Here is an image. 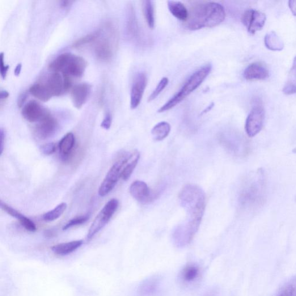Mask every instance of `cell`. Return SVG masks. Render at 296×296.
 Instances as JSON below:
<instances>
[{"label": "cell", "mask_w": 296, "mask_h": 296, "mask_svg": "<svg viewBox=\"0 0 296 296\" xmlns=\"http://www.w3.org/2000/svg\"><path fill=\"white\" fill-rule=\"evenodd\" d=\"M67 205L66 202H62L54 209L49 211V212L45 213L42 216V218L46 222H53L56 221L64 214Z\"/></svg>", "instance_id": "29"}, {"label": "cell", "mask_w": 296, "mask_h": 296, "mask_svg": "<svg viewBox=\"0 0 296 296\" xmlns=\"http://www.w3.org/2000/svg\"><path fill=\"white\" fill-rule=\"evenodd\" d=\"M242 21L248 32L251 35H255L264 26L266 16L261 11L249 9L244 12Z\"/></svg>", "instance_id": "9"}, {"label": "cell", "mask_w": 296, "mask_h": 296, "mask_svg": "<svg viewBox=\"0 0 296 296\" xmlns=\"http://www.w3.org/2000/svg\"><path fill=\"white\" fill-rule=\"evenodd\" d=\"M0 73H1L2 77L3 79L6 78V76L9 70V66H6L5 62H4V54L3 53H1V57H0Z\"/></svg>", "instance_id": "36"}, {"label": "cell", "mask_w": 296, "mask_h": 296, "mask_svg": "<svg viewBox=\"0 0 296 296\" xmlns=\"http://www.w3.org/2000/svg\"><path fill=\"white\" fill-rule=\"evenodd\" d=\"M147 83L146 75L141 72L135 76L130 94V107L132 109L137 108L140 104Z\"/></svg>", "instance_id": "10"}, {"label": "cell", "mask_w": 296, "mask_h": 296, "mask_svg": "<svg viewBox=\"0 0 296 296\" xmlns=\"http://www.w3.org/2000/svg\"><path fill=\"white\" fill-rule=\"evenodd\" d=\"M111 124L112 116L111 113L108 112L105 115L102 123H101V127L105 130H108L111 128Z\"/></svg>", "instance_id": "38"}, {"label": "cell", "mask_w": 296, "mask_h": 296, "mask_svg": "<svg viewBox=\"0 0 296 296\" xmlns=\"http://www.w3.org/2000/svg\"><path fill=\"white\" fill-rule=\"evenodd\" d=\"M169 82V80L167 77H164L161 79V81L158 83L157 86L155 88V90L152 94L150 95L149 99H148V101L151 102V101L154 100L155 99L157 98L159 95L161 94L165 88L168 85Z\"/></svg>", "instance_id": "32"}, {"label": "cell", "mask_w": 296, "mask_h": 296, "mask_svg": "<svg viewBox=\"0 0 296 296\" xmlns=\"http://www.w3.org/2000/svg\"><path fill=\"white\" fill-rule=\"evenodd\" d=\"M86 67L87 62L83 57L71 54L62 73L63 75L71 78H80L83 75Z\"/></svg>", "instance_id": "12"}, {"label": "cell", "mask_w": 296, "mask_h": 296, "mask_svg": "<svg viewBox=\"0 0 296 296\" xmlns=\"http://www.w3.org/2000/svg\"><path fill=\"white\" fill-rule=\"evenodd\" d=\"M269 77L267 67L259 62L249 65L244 72V77L248 81H260Z\"/></svg>", "instance_id": "16"}, {"label": "cell", "mask_w": 296, "mask_h": 296, "mask_svg": "<svg viewBox=\"0 0 296 296\" xmlns=\"http://www.w3.org/2000/svg\"><path fill=\"white\" fill-rule=\"evenodd\" d=\"M282 92L286 95L296 94V56L294 58L292 66L289 71L285 85L283 87Z\"/></svg>", "instance_id": "25"}, {"label": "cell", "mask_w": 296, "mask_h": 296, "mask_svg": "<svg viewBox=\"0 0 296 296\" xmlns=\"http://www.w3.org/2000/svg\"><path fill=\"white\" fill-rule=\"evenodd\" d=\"M130 154L124 155L109 169L99 189V194L101 197L107 196L115 188L117 182L121 177L123 169L128 162Z\"/></svg>", "instance_id": "7"}, {"label": "cell", "mask_w": 296, "mask_h": 296, "mask_svg": "<svg viewBox=\"0 0 296 296\" xmlns=\"http://www.w3.org/2000/svg\"><path fill=\"white\" fill-rule=\"evenodd\" d=\"M130 193L134 199L142 204L154 201L157 196V193L152 191L147 184L141 181H134L130 185Z\"/></svg>", "instance_id": "11"}, {"label": "cell", "mask_w": 296, "mask_h": 296, "mask_svg": "<svg viewBox=\"0 0 296 296\" xmlns=\"http://www.w3.org/2000/svg\"><path fill=\"white\" fill-rule=\"evenodd\" d=\"M211 70H212V66L211 64H207L194 72L188 78L187 82L185 83L180 91L177 92L170 100H168L166 104L163 105L158 110V112L162 113L168 111L187 98L204 81V80L211 73Z\"/></svg>", "instance_id": "5"}, {"label": "cell", "mask_w": 296, "mask_h": 296, "mask_svg": "<svg viewBox=\"0 0 296 296\" xmlns=\"http://www.w3.org/2000/svg\"><path fill=\"white\" fill-rule=\"evenodd\" d=\"M264 43L266 47L274 51L281 50L284 47V44L280 38L274 32H270L265 36Z\"/></svg>", "instance_id": "28"}, {"label": "cell", "mask_w": 296, "mask_h": 296, "mask_svg": "<svg viewBox=\"0 0 296 296\" xmlns=\"http://www.w3.org/2000/svg\"><path fill=\"white\" fill-rule=\"evenodd\" d=\"M63 81H64L65 91L67 92L72 87V83L73 82H72L71 78L69 77V76L63 75Z\"/></svg>", "instance_id": "39"}, {"label": "cell", "mask_w": 296, "mask_h": 296, "mask_svg": "<svg viewBox=\"0 0 296 296\" xmlns=\"http://www.w3.org/2000/svg\"><path fill=\"white\" fill-rule=\"evenodd\" d=\"M75 145V137L73 133H69L63 137L58 143V149L61 158L66 160L73 151Z\"/></svg>", "instance_id": "20"}, {"label": "cell", "mask_w": 296, "mask_h": 296, "mask_svg": "<svg viewBox=\"0 0 296 296\" xmlns=\"http://www.w3.org/2000/svg\"><path fill=\"white\" fill-rule=\"evenodd\" d=\"M143 14L148 27L154 29L155 25V16L154 2L150 0L142 2Z\"/></svg>", "instance_id": "27"}, {"label": "cell", "mask_w": 296, "mask_h": 296, "mask_svg": "<svg viewBox=\"0 0 296 296\" xmlns=\"http://www.w3.org/2000/svg\"><path fill=\"white\" fill-rule=\"evenodd\" d=\"M167 6L171 14L176 19L187 22L189 12L184 4L180 2L168 1Z\"/></svg>", "instance_id": "22"}, {"label": "cell", "mask_w": 296, "mask_h": 296, "mask_svg": "<svg viewBox=\"0 0 296 296\" xmlns=\"http://www.w3.org/2000/svg\"><path fill=\"white\" fill-rule=\"evenodd\" d=\"M95 52L97 58L108 61L115 54L119 43V33L115 24L107 22L99 29V36L96 41Z\"/></svg>", "instance_id": "4"}, {"label": "cell", "mask_w": 296, "mask_h": 296, "mask_svg": "<svg viewBox=\"0 0 296 296\" xmlns=\"http://www.w3.org/2000/svg\"><path fill=\"white\" fill-rule=\"evenodd\" d=\"M267 196V185L263 170L259 169L244 182L240 190L239 202L242 208L254 211L263 206Z\"/></svg>", "instance_id": "2"}, {"label": "cell", "mask_w": 296, "mask_h": 296, "mask_svg": "<svg viewBox=\"0 0 296 296\" xmlns=\"http://www.w3.org/2000/svg\"><path fill=\"white\" fill-rule=\"evenodd\" d=\"M73 3V2L70 1H63L61 2V6L63 8H67L70 7L71 6V4Z\"/></svg>", "instance_id": "44"}, {"label": "cell", "mask_w": 296, "mask_h": 296, "mask_svg": "<svg viewBox=\"0 0 296 296\" xmlns=\"http://www.w3.org/2000/svg\"><path fill=\"white\" fill-rule=\"evenodd\" d=\"M226 11L221 4L215 2H206L197 4L189 13L186 22L190 31H197L203 28L218 26L226 18Z\"/></svg>", "instance_id": "1"}, {"label": "cell", "mask_w": 296, "mask_h": 296, "mask_svg": "<svg viewBox=\"0 0 296 296\" xmlns=\"http://www.w3.org/2000/svg\"><path fill=\"white\" fill-rule=\"evenodd\" d=\"M83 242L82 240L73 241V242L58 244L51 248L52 251L57 255L65 256L77 250L81 247Z\"/></svg>", "instance_id": "21"}, {"label": "cell", "mask_w": 296, "mask_h": 296, "mask_svg": "<svg viewBox=\"0 0 296 296\" xmlns=\"http://www.w3.org/2000/svg\"><path fill=\"white\" fill-rule=\"evenodd\" d=\"M29 93L37 99L44 102L48 101L53 95L46 84L37 83L29 88Z\"/></svg>", "instance_id": "24"}, {"label": "cell", "mask_w": 296, "mask_h": 296, "mask_svg": "<svg viewBox=\"0 0 296 296\" xmlns=\"http://www.w3.org/2000/svg\"><path fill=\"white\" fill-rule=\"evenodd\" d=\"M179 198L189 216L187 222L200 227L205 209L204 192L196 185H187L182 189Z\"/></svg>", "instance_id": "3"}, {"label": "cell", "mask_w": 296, "mask_h": 296, "mask_svg": "<svg viewBox=\"0 0 296 296\" xmlns=\"http://www.w3.org/2000/svg\"><path fill=\"white\" fill-rule=\"evenodd\" d=\"M99 36V31L94 33L90 34L86 36L80 38L78 40L75 41L73 45V47L78 48L91 42L96 41Z\"/></svg>", "instance_id": "31"}, {"label": "cell", "mask_w": 296, "mask_h": 296, "mask_svg": "<svg viewBox=\"0 0 296 296\" xmlns=\"http://www.w3.org/2000/svg\"><path fill=\"white\" fill-rule=\"evenodd\" d=\"M57 146L54 142H49L45 143L41 147V151L42 154L45 155H51L56 151Z\"/></svg>", "instance_id": "34"}, {"label": "cell", "mask_w": 296, "mask_h": 296, "mask_svg": "<svg viewBox=\"0 0 296 296\" xmlns=\"http://www.w3.org/2000/svg\"><path fill=\"white\" fill-rule=\"evenodd\" d=\"M92 86L90 84L83 83L76 85L71 92L72 101L75 108H81L86 102L91 92Z\"/></svg>", "instance_id": "15"}, {"label": "cell", "mask_w": 296, "mask_h": 296, "mask_svg": "<svg viewBox=\"0 0 296 296\" xmlns=\"http://www.w3.org/2000/svg\"><path fill=\"white\" fill-rule=\"evenodd\" d=\"M289 7L293 15L296 16V1H289Z\"/></svg>", "instance_id": "43"}, {"label": "cell", "mask_w": 296, "mask_h": 296, "mask_svg": "<svg viewBox=\"0 0 296 296\" xmlns=\"http://www.w3.org/2000/svg\"><path fill=\"white\" fill-rule=\"evenodd\" d=\"M10 94L6 91H2L0 93V99H1V103H3V101H5L8 98Z\"/></svg>", "instance_id": "42"}, {"label": "cell", "mask_w": 296, "mask_h": 296, "mask_svg": "<svg viewBox=\"0 0 296 296\" xmlns=\"http://www.w3.org/2000/svg\"><path fill=\"white\" fill-rule=\"evenodd\" d=\"M45 84L53 96H59L65 92L63 77L58 73L50 74Z\"/></svg>", "instance_id": "19"}, {"label": "cell", "mask_w": 296, "mask_h": 296, "mask_svg": "<svg viewBox=\"0 0 296 296\" xmlns=\"http://www.w3.org/2000/svg\"><path fill=\"white\" fill-rule=\"evenodd\" d=\"M140 154L138 151H134L132 154H130L128 162L126 163L122 172L121 179L124 181H128L133 174L135 167H136Z\"/></svg>", "instance_id": "23"}, {"label": "cell", "mask_w": 296, "mask_h": 296, "mask_svg": "<svg viewBox=\"0 0 296 296\" xmlns=\"http://www.w3.org/2000/svg\"><path fill=\"white\" fill-rule=\"evenodd\" d=\"M265 117L263 105L256 104L251 110L245 122V129L249 137H253L259 134L263 128Z\"/></svg>", "instance_id": "8"}, {"label": "cell", "mask_w": 296, "mask_h": 296, "mask_svg": "<svg viewBox=\"0 0 296 296\" xmlns=\"http://www.w3.org/2000/svg\"><path fill=\"white\" fill-rule=\"evenodd\" d=\"M279 296H296L295 286L293 285L287 286Z\"/></svg>", "instance_id": "37"}, {"label": "cell", "mask_w": 296, "mask_h": 296, "mask_svg": "<svg viewBox=\"0 0 296 296\" xmlns=\"http://www.w3.org/2000/svg\"><path fill=\"white\" fill-rule=\"evenodd\" d=\"M22 115L25 120L31 123L39 122L47 112L36 101H31L24 105Z\"/></svg>", "instance_id": "14"}, {"label": "cell", "mask_w": 296, "mask_h": 296, "mask_svg": "<svg viewBox=\"0 0 296 296\" xmlns=\"http://www.w3.org/2000/svg\"><path fill=\"white\" fill-rule=\"evenodd\" d=\"M21 70H22V65L18 64L15 68L14 71L15 75L16 76H19L20 74Z\"/></svg>", "instance_id": "45"}, {"label": "cell", "mask_w": 296, "mask_h": 296, "mask_svg": "<svg viewBox=\"0 0 296 296\" xmlns=\"http://www.w3.org/2000/svg\"><path fill=\"white\" fill-rule=\"evenodd\" d=\"M5 132L3 128L1 129L0 130V137H1V143H0V154L2 155L3 150H4V141H5Z\"/></svg>", "instance_id": "40"}, {"label": "cell", "mask_w": 296, "mask_h": 296, "mask_svg": "<svg viewBox=\"0 0 296 296\" xmlns=\"http://www.w3.org/2000/svg\"><path fill=\"white\" fill-rule=\"evenodd\" d=\"M171 126L167 122H161L154 126L152 135L155 141H161L168 137L171 132Z\"/></svg>", "instance_id": "26"}, {"label": "cell", "mask_w": 296, "mask_h": 296, "mask_svg": "<svg viewBox=\"0 0 296 296\" xmlns=\"http://www.w3.org/2000/svg\"><path fill=\"white\" fill-rule=\"evenodd\" d=\"M119 206V201L112 198L108 201L92 223L87 235V241L90 242L95 236L106 226Z\"/></svg>", "instance_id": "6"}, {"label": "cell", "mask_w": 296, "mask_h": 296, "mask_svg": "<svg viewBox=\"0 0 296 296\" xmlns=\"http://www.w3.org/2000/svg\"><path fill=\"white\" fill-rule=\"evenodd\" d=\"M88 218L90 217H88V215H84L81 216V217L75 218L73 219H71L70 221L68 222V223H67L64 226V227H63V230H67L74 226L82 225V224H83L87 221Z\"/></svg>", "instance_id": "33"}, {"label": "cell", "mask_w": 296, "mask_h": 296, "mask_svg": "<svg viewBox=\"0 0 296 296\" xmlns=\"http://www.w3.org/2000/svg\"><path fill=\"white\" fill-rule=\"evenodd\" d=\"M27 97V93L24 92L23 94H21L18 98V106L20 108L22 107L26 101Z\"/></svg>", "instance_id": "41"}, {"label": "cell", "mask_w": 296, "mask_h": 296, "mask_svg": "<svg viewBox=\"0 0 296 296\" xmlns=\"http://www.w3.org/2000/svg\"><path fill=\"white\" fill-rule=\"evenodd\" d=\"M57 122L49 113H47L38 122L35 133L38 138L46 139L53 136L57 128Z\"/></svg>", "instance_id": "13"}, {"label": "cell", "mask_w": 296, "mask_h": 296, "mask_svg": "<svg viewBox=\"0 0 296 296\" xmlns=\"http://www.w3.org/2000/svg\"><path fill=\"white\" fill-rule=\"evenodd\" d=\"M126 31L130 39L134 41L140 39V29L134 8L132 4L128 6L127 10Z\"/></svg>", "instance_id": "17"}, {"label": "cell", "mask_w": 296, "mask_h": 296, "mask_svg": "<svg viewBox=\"0 0 296 296\" xmlns=\"http://www.w3.org/2000/svg\"><path fill=\"white\" fill-rule=\"evenodd\" d=\"M143 290L141 293H146V295H150L154 292L156 288V281H149L146 282V284L142 286Z\"/></svg>", "instance_id": "35"}, {"label": "cell", "mask_w": 296, "mask_h": 296, "mask_svg": "<svg viewBox=\"0 0 296 296\" xmlns=\"http://www.w3.org/2000/svg\"><path fill=\"white\" fill-rule=\"evenodd\" d=\"M1 207L8 215L18 219L25 229L31 232H35L37 230L35 223L31 221V219L25 217L23 214L18 212V211L12 208V207L8 205L3 201H1Z\"/></svg>", "instance_id": "18"}, {"label": "cell", "mask_w": 296, "mask_h": 296, "mask_svg": "<svg viewBox=\"0 0 296 296\" xmlns=\"http://www.w3.org/2000/svg\"><path fill=\"white\" fill-rule=\"evenodd\" d=\"M200 269L196 265H188L181 273V278L185 282L195 281L199 276Z\"/></svg>", "instance_id": "30"}]
</instances>
